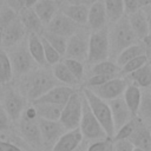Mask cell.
Returning <instances> with one entry per match:
<instances>
[{"label":"cell","instance_id":"6da1fadb","mask_svg":"<svg viewBox=\"0 0 151 151\" xmlns=\"http://www.w3.org/2000/svg\"><path fill=\"white\" fill-rule=\"evenodd\" d=\"M61 85L47 67L35 68L21 77L20 93L29 101H34L47 93L53 87Z\"/></svg>","mask_w":151,"mask_h":151},{"label":"cell","instance_id":"7a4b0ae2","mask_svg":"<svg viewBox=\"0 0 151 151\" xmlns=\"http://www.w3.org/2000/svg\"><path fill=\"white\" fill-rule=\"evenodd\" d=\"M109 41H110V58L116 61L117 57L129 46L137 44L139 40L132 31L129 19L124 15L117 22L109 27Z\"/></svg>","mask_w":151,"mask_h":151},{"label":"cell","instance_id":"3957f363","mask_svg":"<svg viewBox=\"0 0 151 151\" xmlns=\"http://www.w3.org/2000/svg\"><path fill=\"white\" fill-rule=\"evenodd\" d=\"M38 119L39 118H38L34 106L32 104L27 105L20 119L18 120L19 123L18 131H19V136L29 146V149L35 150V151H45Z\"/></svg>","mask_w":151,"mask_h":151},{"label":"cell","instance_id":"277c9868","mask_svg":"<svg viewBox=\"0 0 151 151\" xmlns=\"http://www.w3.org/2000/svg\"><path fill=\"white\" fill-rule=\"evenodd\" d=\"M81 92L85 96V98H86V100H87V103H88L94 117L97 118L99 124L103 126L104 131L106 132L107 137L110 139H112L114 137L116 130H114L112 114H111V110H110V106H109L107 101L100 99L91 90H88L86 87H83Z\"/></svg>","mask_w":151,"mask_h":151},{"label":"cell","instance_id":"5b68a950","mask_svg":"<svg viewBox=\"0 0 151 151\" xmlns=\"http://www.w3.org/2000/svg\"><path fill=\"white\" fill-rule=\"evenodd\" d=\"M81 94H83V92H81ZM79 130L84 137V140L87 142L88 144L109 138L106 132L104 131L103 126L99 124V122L94 117V114H93V112H92V110H91L84 94H83V112H81Z\"/></svg>","mask_w":151,"mask_h":151},{"label":"cell","instance_id":"8992f818","mask_svg":"<svg viewBox=\"0 0 151 151\" xmlns=\"http://www.w3.org/2000/svg\"><path fill=\"white\" fill-rule=\"evenodd\" d=\"M110 58V41H109V26L91 32L88 41V54L86 64L93 66L98 63L105 61Z\"/></svg>","mask_w":151,"mask_h":151},{"label":"cell","instance_id":"52a82bcc","mask_svg":"<svg viewBox=\"0 0 151 151\" xmlns=\"http://www.w3.org/2000/svg\"><path fill=\"white\" fill-rule=\"evenodd\" d=\"M7 54L11 60L13 74L17 77H24L37 68L35 65L38 64L34 61L28 51L27 41H21L18 45L11 47Z\"/></svg>","mask_w":151,"mask_h":151},{"label":"cell","instance_id":"ba28073f","mask_svg":"<svg viewBox=\"0 0 151 151\" xmlns=\"http://www.w3.org/2000/svg\"><path fill=\"white\" fill-rule=\"evenodd\" d=\"M83 112V94L81 92L74 91L66 105L63 107V112L59 122L66 129V131L79 129Z\"/></svg>","mask_w":151,"mask_h":151},{"label":"cell","instance_id":"9c48e42d","mask_svg":"<svg viewBox=\"0 0 151 151\" xmlns=\"http://www.w3.org/2000/svg\"><path fill=\"white\" fill-rule=\"evenodd\" d=\"M90 31L85 27H81L77 33L67 39V46L65 52V59H74L78 61H86L88 54V41H90Z\"/></svg>","mask_w":151,"mask_h":151},{"label":"cell","instance_id":"30bf717a","mask_svg":"<svg viewBox=\"0 0 151 151\" xmlns=\"http://www.w3.org/2000/svg\"><path fill=\"white\" fill-rule=\"evenodd\" d=\"M39 129L41 133V139L44 144L45 151H51L59 138L66 132V129L59 120H47V119H38Z\"/></svg>","mask_w":151,"mask_h":151},{"label":"cell","instance_id":"8fae6325","mask_svg":"<svg viewBox=\"0 0 151 151\" xmlns=\"http://www.w3.org/2000/svg\"><path fill=\"white\" fill-rule=\"evenodd\" d=\"M127 85H129V83L124 77H117L100 86L91 87L88 90H91L100 99H103L105 101H110L116 98L123 97Z\"/></svg>","mask_w":151,"mask_h":151},{"label":"cell","instance_id":"7c38bea8","mask_svg":"<svg viewBox=\"0 0 151 151\" xmlns=\"http://www.w3.org/2000/svg\"><path fill=\"white\" fill-rule=\"evenodd\" d=\"M81 27H84V26L76 24L73 20H71L70 18H67L65 14H63L59 11L54 15V18L50 21V24L45 27V31L68 39L74 33H77Z\"/></svg>","mask_w":151,"mask_h":151},{"label":"cell","instance_id":"4fadbf2b","mask_svg":"<svg viewBox=\"0 0 151 151\" xmlns=\"http://www.w3.org/2000/svg\"><path fill=\"white\" fill-rule=\"evenodd\" d=\"M27 107V99L18 91L9 90L4 97V110L12 122H18Z\"/></svg>","mask_w":151,"mask_h":151},{"label":"cell","instance_id":"5bb4252c","mask_svg":"<svg viewBox=\"0 0 151 151\" xmlns=\"http://www.w3.org/2000/svg\"><path fill=\"white\" fill-rule=\"evenodd\" d=\"M76 88L65 86V85H58L50 90L47 93H45L42 97L39 99L32 101L33 104H54V105H60L65 106L71 96L74 93Z\"/></svg>","mask_w":151,"mask_h":151},{"label":"cell","instance_id":"9a60e30c","mask_svg":"<svg viewBox=\"0 0 151 151\" xmlns=\"http://www.w3.org/2000/svg\"><path fill=\"white\" fill-rule=\"evenodd\" d=\"M107 104H109L110 110H111L112 120H113V125H114L116 131H118L122 126H124L126 123H129L133 118V116H132L130 109L127 107L123 97L110 100V101H107Z\"/></svg>","mask_w":151,"mask_h":151},{"label":"cell","instance_id":"2e32d148","mask_svg":"<svg viewBox=\"0 0 151 151\" xmlns=\"http://www.w3.org/2000/svg\"><path fill=\"white\" fill-rule=\"evenodd\" d=\"M25 34H26V29H25L22 22L20 21L19 17H17L4 28L2 46L11 48V47L18 45L19 42L24 41Z\"/></svg>","mask_w":151,"mask_h":151},{"label":"cell","instance_id":"e0dca14e","mask_svg":"<svg viewBox=\"0 0 151 151\" xmlns=\"http://www.w3.org/2000/svg\"><path fill=\"white\" fill-rule=\"evenodd\" d=\"M129 140L132 143L134 147L143 149L145 151H151V131L150 126L143 123L138 117L136 122L134 130L130 136Z\"/></svg>","mask_w":151,"mask_h":151},{"label":"cell","instance_id":"ac0fdd59","mask_svg":"<svg viewBox=\"0 0 151 151\" xmlns=\"http://www.w3.org/2000/svg\"><path fill=\"white\" fill-rule=\"evenodd\" d=\"M18 17L22 22L26 32H28V34H37L40 37L42 35L45 31V26L41 22V20L38 18L33 7H24L21 11H19Z\"/></svg>","mask_w":151,"mask_h":151},{"label":"cell","instance_id":"d6986e66","mask_svg":"<svg viewBox=\"0 0 151 151\" xmlns=\"http://www.w3.org/2000/svg\"><path fill=\"white\" fill-rule=\"evenodd\" d=\"M107 15L105 11V6L103 0L97 1L92 6L88 7V18H87V25L92 32L99 31L107 26Z\"/></svg>","mask_w":151,"mask_h":151},{"label":"cell","instance_id":"ffe728a7","mask_svg":"<svg viewBox=\"0 0 151 151\" xmlns=\"http://www.w3.org/2000/svg\"><path fill=\"white\" fill-rule=\"evenodd\" d=\"M84 142V137L79 129L66 131L51 151H73Z\"/></svg>","mask_w":151,"mask_h":151},{"label":"cell","instance_id":"44dd1931","mask_svg":"<svg viewBox=\"0 0 151 151\" xmlns=\"http://www.w3.org/2000/svg\"><path fill=\"white\" fill-rule=\"evenodd\" d=\"M127 19H129V24H130L132 31L134 32V34L139 41H143L147 35H150L147 19L142 8L138 9L137 12L127 15Z\"/></svg>","mask_w":151,"mask_h":151},{"label":"cell","instance_id":"7402d4cb","mask_svg":"<svg viewBox=\"0 0 151 151\" xmlns=\"http://www.w3.org/2000/svg\"><path fill=\"white\" fill-rule=\"evenodd\" d=\"M60 5L57 4L54 0H39L34 6L33 9L37 13L38 18L41 20L44 26L46 27L50 21L54 18V15L60 11Z\"/></svg>","mask_w":151,"mask_h":151},{"label":"cell","instance_id":"603a6c76","mask_svg":"<svg viewBox=\"0 0 151 151\" xmlns=\"http://www.w3.org/2000/svg\"><path fill=\"white\" fill-rule=\"evenodd\" d=\"M60 12L65 14L67 18L73 20L76 24L80 26H85L87 24V18H88V7L83 6V5H70V4H64L61 6Z\"/></svg>","mask_w":151,"mask_h":151},{"label":"cell","instance_id":"cb8c5ba5","mask_svg":"<svg viewBox=\"0 0 151 151\" xmlns=\"http://www.w3.org/2000/svg\"><path fill=\"white\" fill-rule=\"evenodd\" d=\"M124 78L127 80L129 84H134L140 90L151 87V68H150L149 64H145L137 71H134L127 76H124Z\"/></svg>","mask_w":151,"mask_h":151},{"label":"cell","instance_id":"d4e9b609","mask_svg":"<svg viewBox=\"0 0 151 151\" xmlns=\"http://www.w3.org/2000/svg\"><path fill=\"white\" fill-rule=\"evenodd\" d=\"M27 47L28 51L34 59V61L40 65V67H47V63L45 59V53H44V46L41 41V37L37 34H28L27 38Z\"/></svg>","mask_w":151,"mask_h":151},{"label":"cell","instance_id":"484cf974","mask_svg":"<svg viewBox=\"0 0 151 151\" xmlns=\"http://www.w3.org/2000/svg\"><path fill=\"white\" fill-rule=\"evenodd\" d=\"M52 73L54 76V78L60 84H64L65 86H70V87H73L74 88L79 84L78 80L70 72V70L67 68V66L64 64V61H59L58 64L53 65L52 66Z\"/></svg>","mask_w":151,"mask_h":151},{"label":"cell","instance_id":"4316f807","mask_svg":"<svg viewBox=\"0 0 151 151\" xmlns=\"http://www.w3.org/2000/svg\"><path fill=\"white\" fill-rule=\"evenodd\" d=\"M140 96H142V90L134 84H129L123 94V98L133 117H137V112L140 104Z\"/></svg>","mask_w":151,"mask_h":151},{"label":"cell","instance_id":"83f0119b","mask_svg":"<svg viewBox=\"0 0 151 151\" xmlns=\"http://www.w3.org/2000/svg\"><path fill=\"white\" fill-rule=\"evenodd\" d=\"M145 54V46L143 44V41H138L137 44H133L131 46H129L127 48H125L116 59V64L122 67L124 66L126 63H129L130 60L137 58V57H140V55H144Z\"/></svg>","mask_w":151,"mask_h":151},{"label":"cell","instance_id":"f1b7e54d","mask_svg":"<svg viewBox=\"0 0 151 151\" xmlns=\"http://www.w3.org/2000/svg\"><path fill=\"white\" fill-rule=\"evenodd\" d=\"M38 118L41 119H47V120H59L61 112H63V107L60 105H54V104H33Z\"/></svg>","mask_w":151,"mask_h":151},{"label":"cell","instance_id":"f546056e","mask_svg":"<svg viewBox=\"0 0 151 151\" xmlns=\"http://www.w3.org/2000/svg\"><path fill=\"white\" fill-rule=\"evenodd\" d=\"M137 117L149 126L151 125V87L143 88Z\"/></svg>","mask_w":151,"mask_h":151},{"label":"cell","instance_id":"4dcf8cb0","mask_svg":"<svg viewBox=\"0 0 151 151\" xmlns=\"http://www.w3.org/2000/svg\"><path fill=\"white\" fill-rule=\"evenodd\" d=\"M107 20L111 24L117 22L119 19H122L125 15L124 11V2L123 0H103Z\"/></svg>","mask_w":151,"mask_h":151},{"label":"cell","instance_id":"1f68e13d","mask_svg":"<svg viewBox=\"0 0 151 151\" xmlns=\"http://www.w3.org/2000/svg\"><path fill=\"white\" fill-rule=\"evenodd\" d=\"M13 68L7 52L0 48V85H6L13 79Z\"/></svg>","mask_w":151,"mask_h":151},{"label":"cell","instance_id":"d6a6232c","mask_svg":"<svg viewBox=\"0 0 151 151\" xmlns=\"http://www.w3.org/2000/svg\"><path fill=\"white\" fill-rule=\"evenodd\" d=\"M90 73H91L90 76H93V74H106V76L114 74V76H122L120 67L114 61H111V60H105V61H101V63H98V64L91 66Z\"/></svg>","mask_w":151,"mask_h":151},{"label":"cell","instance_id":"836d02e7","mask_svg":"<svg viewBox=\"0 0 151 151\" xmlns=\"http://www.w3.org/2000/svg\"><path fill=\"white\" fill-rule=\"evenodd\" d=\"M54 50H57L61 57L65 55V52H66V46H67V39L64 38V37H60V35H57V34H53V33H50L47 31H44L42 35H41Z\"/></svg>","mask_w":151,"mask_h":151},{"label":"cell","instance_id":"e575fe53","mask_svg":"<svg viewBox=\"0 0 151 151\" xmlns=\"http://www.w3.org/2000/svg\"><path fill=\"white\" fill-rule=\"evenodd\" d=\"M147 61H149V59L146 58L145 54H144V55H140V57H137V58L130 60L129 63H126L124 66H122V67H120V73H122L123 77H124V76H127V74H130V73L137 71L138 68H140V67L144 66L145 64H147Z\"/></svg>","mask_w":151,"mask_h":151},{"label":"cell","instance_id":"d590c367","mask_svg":"<svg viewBox=\"0 0 151 151\" xmlns=\"http://www.w3.org/2000/svg\"><path fill=\"white\" fill-rule=\"evenodd\" d=\"M64 64L67 66V68L73 74V77L78 80V83H80L84 79L85 67H84V64L81 61H78L74 59H64Z\"/></svg>","mask_w":151,"mask_h":151},{"label":"cell","instance_id":"8d00e7d4","mask_svg":"<svg viewBox=\"0 0 151 151\" xmlns=\"http://www.w3.org/2000/svg\"><path fill=\"white\" fill-rule=\"evenodd\" d=\"M41 41H42V46H44V53H45V59H46V63L47 65H55L60 61L61 59V54L54 50L42 37H41Z\"/></svg>","mask_w":151,"mask_h":151},{"label":"cell","instance_id":"74e56055","mask_svg":"<svg viewBox=\"0 0 151 151\" xmlns=\"http://www.w3.org/2000/svg\"><path fill=\"white\" fill-rule=\"evenodd\" d=\"M136 122H137V117H133L129 123H126L124 126H122L118 131H116L114 137L112 138V140H122V139H129L130 136L132 134L134 126H136Z\"/></svg>","mask_w":151,"mask_h":151},{"label":"cell","instance_id":"f35d334b","mask_svg":"<svg viewBox=\"0 0 151 151\" xmlns=\"http://www.w3.org/2000/svg\"><path fill=\"white\" fill-rule=\"evenodd\" d=\"M112 139H104V140H98V142H93L90 143L87 145V150L86 151H106L107 147L110 146Z\"/></svg>","mask_w":151,"mask_h":151},{"label":"cell","instance_id":"ab89813d","mask_svg":"<svg viewBox=\"0 0 151 151\" xmlns=\"http://www.w3.org/2000/svg\"><path fill=\"white\" fill-rule=\"evenodd\" d=\"M113 142V140H112ZM134 146L129 139H122V140H114L113 142V150L114 151H133Z\"/></svg>","mask_w":151,"mask_h":151},{"label":"cell","instance_id":"60d3db41","mask_svg":"<svg viewBox=\"0 0 151 151\" xmlns=\"http://www.w3.org/2000/svg\"><path fill=\"white\" fill-rule=\"evenodd\" d=\"M11 119L8 117V114L6 113V111L0 107V133H4L6 131H9L11 129Z\"/></svg>","mask_w":151,"mask_h":151},{"label":"cell","instance_id":"b9f144b4","mask_svg":"<svg viewBox=\"0 0 151 151\" xmlns=\"http://www.w3.org/2000/svg\"><path fill=\"white\" fill-rule=\"evenodd\" d=\"M124 2V11H125V15H130L134 12H137L138 9H140L139 4L137 0H123Z\"/></svg>","mask_w":151,"mask_h":151},{"label":"cell","instance_id":"7bdbcfd3","mask_svg":"<svg viewBox=\"0 0 151 151\" xmlns=\"http://www.w3.org/2000/svg\"><path fill=\"white\" fill-rule=\"evenodd\" d=\"M0 151H25V150L13 143L0 140Z\"/></svg>","mask_w":151,"mask_h":151},{"label":"cell","instance_id":"ee69618b","mask_svg":"<svg viewBox=\"0 0 151 151\" xmlns=\"http://www.w3.org/2000/svg\"><path fill=\"white\" fill-rule=\"evenodd\" d=\"M97 1H100V0H66V2H64V4H70V5H83V6L90 7V6H92L93 4H96Z\"/></svg>","mask_w":151,"mask_h":151},{"label":"cell","instance_id":"f6af8a7d","mask_svg":"<svg viewBox=\"0 0 151 151\" xmlns=\"http://www.w3.org/2000/svg\"><path fill=\"white\" fill-rule=\"evenodd\" d=\"M143 44L145 46V55L147 59H151V35H147L144 40Z\"/></svg>","mask_w":151,"mask_h":151},{"label":"cell","instance_id":"bcb514c9","mask_svg":"<svg viewBox=\"0 0 151 151\" xmlns=\"http://www.w3.org/2000/svg\"><path fill=\"white\" fill-rule=\"evenodd\" d=\"M146 15V19H147V24H149V31H150V35H151V5L145 7V8H142Z\"/></svg>","mask_w":151,"mask_h":151},{"label":"cell","instance_id":"7dc6e473","mask_svg":"<svg viewBox=\"0 0 151 151\" xmlns=\"http://www.w3.org/2000/svg\"><path fill=\"white\" fill-rule=\"evenodd\" d=\"M137 1L139 4V7L140 8H145V7H147V6L151 5V0H137Z\"/></svg>","mask_w":151,"mask_h":151},{"label":"cell","instance_id":"c3c4849f","mask_svg":"<svg viewBox=\"0 0 151 151\" xmlns=\"http://www.w3.org/2000/svg\"><path fill=\"white\" fill-rule=\"evenodd\" d=\"M87 145H88V143L84 140V142H83L76 150H73V151H86V150H87Z\"/></svg>","mask_w":151,"mask_h":151},{"label":"cell","instance_id":"681fc988","mask_svg":"<svg viewBox=\"0 0 151 151\" xmlns=\"http://www.w3.org/2000/svg\"><path fill=\"white\" fill-rule=\"evenodd\" d=\"M39 0H24L25 2V7H33Z\"/></svg>","mask_w":151,"mask_h":151},{"label":"cell","instance_id":"f907efd6","mask_svg":"<svg viewBox=\"0 0 151 151\" xmlns=\"http://www.w3.org/2000/svg\"><path fill=\"white\" fill-rule=\"evenodd\" d=\"M4 26L0 25V46H2V35H4Z\"/></svg>","mask_w":151,"mask_h":151},{"label":"cell","instance_id":"816d5d0a","mask_svg":"<svg viewBox=\"0 0 151 151\" xmlns=\"http://www.w3.org/2000/svg\"><path fill=\"white\" fill-rule=\"evenodd\" d=\"M106 151H114V150H113V142H111V144H110V146L107 147Z\"/></svg>","mask_w":151,"mask_h":151},{"label":"cell","instance_id":"f5cc1de1","mask_svg":"<svg viewBox=\"0 0 151 151\" xmlns=\"http://www.w3.org/2000/svg\"><path fill=\"white\" fill-rule=\"evenodd\" d=\"M57 4H59V5H61V4H64V2H66V0H54Z\"/></svg>","mask_w":151,"mask_h":151},{"label":"cell","instance_id":"db71d44e","mask_svg":"<svg viewBox=\"0 0 151 151\" xmlns=\"http://www.w3.org/2000/svg\"><path fill=\"white\" fill-rule=\"evenodd\" d=\"M2 8H4V0H0V12L2 11Z\"/></svg>","mask_w":151,"mask_h":151},{"label":"cell","instance_id":"11a10c76","mask_svg":"<svg viewBox=\"0 0 151 151\" xmlns=\"http://www.w3.org/2000/svg\"><path fill=\"white\" fill-rule=\"evenodd\" d=\"M133 151H145V150H143V149H138V147H134V149H133Z\"/></svg>","mask_w":151,"mask_h":151},{"label":"cell","instance_id":"9f6ffc18","mask_svg":"<svg viewBox=\"0 0 151 151\" xmlns=\"http://www.w3.org/2000/svg\"><path fill=\"white\" fill-rule=\"evenodd\" d=\"M147 64H149V66H150V68H151V59H149V61H147Z\"/></svg>","mask_w":151,"mask_h":151},{"label":"cell","instance_id":"6f0895ef","mask_svg":"<svg viewBox=\"0 0 151 151\" xmlns=\"http://www.w3.org/2000/svg\"><path fill=\"white\" fill-rule=\"evenodd\" d=\"M150 131H151V125H150Z\"/></svg>","mask_w":151,"mask_h":151},{"label":"cell","instance_id":"680465c9","mask_svg":"<svg viewBox=\"0 0 151 151\" xmlns=\"http://www.w3.org/2000/svg\"><path fill=\"white\" fill-rule=\"evenodd\" d=\"M0 107H1V106H0Z\"/></svg>","mask_w":151,"mask_h":151}]
</instances>
